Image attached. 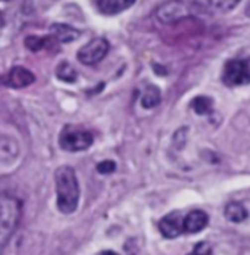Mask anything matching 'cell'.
Listing matches in <instances>:
<instances>
[{
    "label": "cell",
    "mask_w": 250,
    "mask_h": 255,
    "mask_svg": "<svg viewBox=\"0 0 250 255\" xmlns=\"http://www.w3.org/2000/svg\"><path fill=\"white\" fill-rule=\"evenodd\" d=\"M205 4H208L206 10L208 12H216V13H224V12H228L231 9H234L239 1H206Z\"/></svg>",
    "instance_id": "cell-16"
},
{
    "label": "cell",
    "mask_w": 250,
    "mask_h": 255,
    "mask_svg": "<svg viewBox=\"0 0 250 255\" xmlns=\"http://www.w3.org/2000/svg\"><path fill=\"white\" fill-rule=\"evenodd\" d=\"M56 205L62 214H72L80 204V183L75 170L70 165H62L55 171Z\"/></svg>",
    "instance_id": "cell-1"
},
{
    "label": "cell",
    "mask_w": 250,
    "mask_h": 255,
    "mask_svg": "<svg viewBox=\"0 0 250 255\" xmlns=\"http://www.w3.org/2000/svg\"><path fill=\"white\" fill-rule=\"evenodd\" d=\"M224 214H225V219L228 220V221H233V223H242V221H245L249 217L248 210L242 204H239V202H230L225 207Z\"/></svg>",
    "instance_id": "cell-12"
},
{
    "label": "cell",
    "mask_w": 250,
    "mask_h": 255,
    "mask_svg": "<svg viewBox=\"0 0 250 255\" xmlns=\"http://www.w3.org/2000/svg\"><path fill=\"white\" fill-rule=\"evenodd\" d=\"M187 255H212V247L208 242H199L193 251Z\"/></svg>",
    "instance_id": "cell-19"
},
{
    "label": "cell",
    "mask_w": 250,
    "mask_h": 255,
    "mask_svg": "<svg viewBox=\"0 0 250 255\" xmlns=\"http://www.w3.org/2000/svg\"><path fill=\"white\" fill-rule=\"evenodd\" d=\"M100 255H119V254H116L115 251H103V253H100Z\"/></svg>",
    "instance_id": "cell-21"
},
{
    "label": "cell",
    "mask_w": 250,
    "mask_h": 255,
    "mask_svg": "<svg viewBox=\"0 0 250 255\" xmlns=\"http://www.w3.org/2000/svg\"><path fill=\"white\" fill-rule=\"evenodd\" d=\"M116 170V162L112 159H105L97 164V171L100 174H112Z\"/></svg>",
    "instance_id": "cell-18"
},
{
    "label": "cell",
    "mask_w": 250,
    "mask_h": 255,
    "mask_svg": "<svg viewBox=\"0 0 250 255\" xmlns=\"http://www.w3.org/2000/svg\"><path fill=\"white\" fill-rule=\"evenodd\" d=\"M246 15H248V16H250V3H249V6L246 7Z\"/></svg>",
    "instance_id": "cell-22"
},
{
    "label": "cell",
    "mask_w": 250,
    "mask_h": 255,
    "mask_svg": "<svg viewBox=\"0 0 250 255\" xmlns=\"http://www.w3.org/2000/svg\"><path fill=\"white\" fill-rule=\"evenodd\" d=\"M21 216V204L16 198L0 195V247L12 236Z\"/></svg>",
    "instance_id": "cell-2"
},
{
    "label": "cell",
    "mask_w": 250,
    "mask_h": 255,
    "mask_svg": "<svg viewBox=\"0 0 250 255\" xmlns=\"http://www.w3.org/2000/svg\"><path fill=\"white\" fill-rule=\"evenodd\" d=\"M94 137L90 131L81 130V128H74L71 126H67L61 136H59V146L61 149L67 152H80L85 150L93 145Z\"/></svg>",
    "instance_id": "cell-3"
},
{
    "label": "cell",
    "mask_w": 250,
    "mask_h": 255,
    "mask_svg": "<svg viewBox=\"0 0 250 255\" xmlns=\"http://www.w3.org/2000/svg\"><path fill=\"white\" fill-rule=\"evenodd\" d=\"M109 52V43L105 38L97 37L90 40L87 44L80 47L77 52V59L84 65H96L99 64Z\"/></svg>",
    "instance_id": "cell-5"
},
{
    "label": "cell",
    "mask_w": 250,
    "mask_h": 255,
    "mask_svg": "<svg viewBox=\"0 0 250 255\" xmlns=\"http://www.w3.org/2000/svg\"><path fill=\"white\" fill-rule=\"evenodd\" d=\"M56 75L59 80L65 81V83H75L77 81V71L75 68L72 67L70 62L64 61L58 65L56 68Z\"/></svg>",
    "instance_id": "cell-15"
},
{
    "label": "cell",
    "mask_w": 250,
    "mask_h": 255,
    "mask_svg": "<svg viewBox=\"0 0 250 255\" xmlns=\"http://www.w3.org/2000/svg\"><path fill=\"white\" fill-rule=\"evenodd\" d=\"M133 0H99L96 1L97 9L105 15H118L133 6Z\"/></svg>",
    "instance_id": "cell-10"
},
{
    "label": "cell",
    "mask_w": 250,
    "mask_h": 255,
    "mask_svg": "<svg viewBox=\"0 0 250 255\" xmlns=\"http://www.w3.org/2000/svg\"><path fill=\"white\" fill-rule=\"evenodd\" d=\"M222 81L228 87L250 84V65L245 59H230L224 65Z\"/></svg>",
    "instance_id": "cell-4"
},
{
    "label": "cell",
    "mask_w": 250,
    "mask_h": 255,
    "mask_svg": "<svg viewBox=\"0 0 250 255\" xmlns=\"http://www.w3.org/2000/svg\"><path fill=\"white\" fill-rule=\"evenodd\" d=\"M159 21L162 22H175L178 19H182L188 15V9L187 6H184V3H178V1H171V3H165L162 4L158 12H156Z\"/></svg>",
    "instance_id": "cell-7"
},
{
    "label": "cell",
    "mask_w": 250,
    "mask_h": 255,
    "mask_svg": "<svg viewBox=\"0 0 250 255\" xmlns=\"http://www.w3.org/2000/svg\"><path fill=\"white\" fill-rule=\"evenodd\" d=\"M190 107L197 115H208L214 110V99L208 96H196L191 101Z\"/></svg>",
    "instance_id": "cell-14"
},
{
    "label": "cell",
    "mask_w": 250,
    "mask_h": 255,
    "mask_svg": "<svg viewBox=\"0 0 250 255\" xmlns=\"http://www.w3.org/2000/svg\"><path fill=\"white\" fill-rule=\"evenodd\" d=\"M158 226H159V232L168 239H175L184 232L182 230V219H181L179 213H171V214L165 216L159 221Z\"/></svg>",
    "instance_id": "cell-8"
},
{
    "label": "cell",
    "mask_w": 250,
    "mask_h": 255,
    "mask_svg": "<svg viewBox=\"0 0 250 255\" xmlns=\"http://www.w3.org/2000/svg\"><path fill=\"white\" fill-rule=\"evenodd\" d=\"M50 34L55 40H58L61 43H71L74 40H77L81 33L77 28L67 25V24H53L50 27Z\"/></svg>",
    "instance_id": "cell-11"
},
{
    "label": "cell",
    "mask_w": 250,
    "mask_h": 255,
    "mask_svg": "<svg viewBox=\"0 0 250 255\" xmlns=\"http://www.w3.org/2000/svg\"><path fill=\"white\" fill-rule=\"evenodd\" d=\"M161 98H162V95H161L159 87H156V86H147L144 89L143 96H142V107L146 108V110H152V108H155V107L159 105Z\"/></svg>",
    "instance_id": "cell-13"
},
{
    "label": "cell",
    "mask_w": 250,
    "mask_h": 255,
    "mask_svg": "<svg viewBox=\"0 0 250 255\" xmlns=\"http://www.w3.org/2000/svg\"><path fill=\"white\" fill-rule=\"evenodd\" d=\"M34 81V74L24 67H13L7 71V74L0 75V84L10 89H24L31 86Z\"/></svg>",
    "instance_id": "cell-6"
},
{
    "label": "cell",
    "mask_w": 250,
    "mask_h": 255,
    "mask_svg": "<svg viewBox=\"0 0 250 255\" xmlns=\"http://www.w3.org/2000/svg\"><path fill=\"white\" fill-rule=\"evenodd\" d=\"M209 223V217L202 210H194L182 219V230L187 233H199Z\"/></svg>",
    "instance_id": "cell-9"
},
{
    "label": "cell",
    "mask_w": 250,
    "mask_h": 255,
    "mask_svg": "<svg viewBox=\"0 0 250 255\" xmlns=\"http://www.w3.org/2000/svg\"><path fill=\"white\" fill-rule=\"evenodd\" d=\"M4 24H6V21H4V15H3V12H0V28H1Z\"/></svg>",
    "instance_id": "cell-20"
},
{
    "label": "cell",
    "mask_w": 250,
    "mask_h": 255,
    "mask_svg": "<svg viewBox=\"0 0 250 255\" xmlns=\"http://www.w3.org/2000/svg\"><path fill=\"white\" fill-rule=\"evenodd\" d=\"M50 41H52V38H50V37L30 36L25 38V46H27L31 52H38V50L44 49Z\"/></svg>",
    "instance_id": "cell-17"
}]
</instances>
